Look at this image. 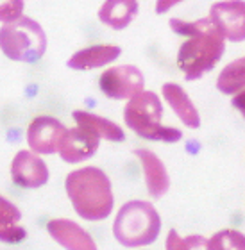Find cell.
Returning <instances> with one entry per match:
<instances>
[{
	"mask_svg": "<svg viewBox=\"0 0 245 250\" xmlns=\"http://www.w3.org/2000/svg\"><path fill=\"white\" fill-rule=\"evenodd\" d=\"M168 23L174 32L188 36L178 52V66L184 79L195 81L211 72L225 50L224 36L217 31L211 20L202 18L197 21H183L172 18Z\"/></svg>",
	"mask_w": 245,
	"mask_h": 250,
	"instance_id": "1",
	"label": "cell"
},
{
	"mask_svg": "<svg viewBox=\"0 0 245 250\" xmlns=\"http://www.w3.org/2000/svg\"><path fill=\"white\" fill-rule=\"evenodd\" d=\"M68 198L73 209L84 220H104L113 209V191L111 181L102 170L86 167L68 173L65 181Z\"/></svg>",
	"mask_w": 245,
	"mask_h": 250,
	"instance_id": "2",
	"label": "cell"
},
{
	"mask_svg": "<svg viewBox=\"0 0 245 250\" xmlns=\"http://www.w3.org/2000/svg\"><path fill=\"white\" fill-rule=\"evenodd\" d=\"M161 229V218L151 202L133 200L124 204L113 224L115 240L122 247L138 249L151 245L157 240Z\"/></svg>",
	"mask_w": 245,
	"mask_h": 250,
	"instance_id": "3",
	"label": "cell"
},
{
	"mask_svg": "<svg viewBox=\"0 0 245 250\" xmlns=\"http://www.w3.org/2000/svg\"><path fill=\"white\" fill-rule=\"evenodd\" d=\"M163 105L152 91H140L127 102L124 109V120L129 129L138 136L152 141L176 143L183 138V132L174 127L161 125Z\"/></svg>",
	"mask_w": 245,
	"mask_h": 250,
	"instance_id": "4",
	"label": "cell"
},
{
	"mask_svg": "<svg viewBox=\"0 0 245 250\" xmlns=\"http://www.w3.org/2000/svg\"><path fill=\"white\" fill-rule=\"evenodd\" d=\"M0 50L13 61L36 62L47 50V36L38 21L20 16L0 29Z\"/></svg>",
	"mask_w": 245,
	"mask_h": 250,
	"instance_id": "5",
	"label": "cell"
},
{
	"mask_svg": "<svg viewBox=\"0 0 245 250\" xmlns=\"http://www.w3.org/2000/svg\"><path fill=\"white\" fill-rule=\"evenodd\" d=\"M145 79L140 68L133 64H122L106 70L100 75V89L106 93V97L115 100L133 99L134 95L143 91Z\"/></svg>",
	"mask_w": 245,
	"mask_h": 250,
	"instance_id": "6",
	"label": "cell"
},
{
	"mask_svg": "<svg viewBox=\"0 0 245 250\" xmlns=\"http://www.w3.org/2000/svg\"><path fill=\"white\" fill-rule=\"evenodd\" d=\"M209 20L217 31L229 42L245 40V4L244 0H225L213 4L209 9Z\"/></svg>",
	"mask_w": 245,
	"mask_h": 250,
	"instance_id": "7",
	"label": "cell"
},
{
	"mask_svg": "<svg viewBox=\"0 0 245 250\" xmlns=\"http://www.w3.org/2000/svg\"><path fill=\"white\" fill-rule=\"evenodd\" d=\"M67 129L65 125L52 116H38L29 124L27 143L38 154H54L59 148Z\"/></svg>",
	"mask_w": 245,
	"mask_h": 250,
	"instance_id": "8",
	"label": "cell"
},
{
	"mask_svg": "<svg viewBox=\"0 0 245 250\" xmlns=\"http://www.w3.org/2000/svg\"><path fill=\"white\" fill-rule=\"evenodd\" d=\"M11 179L13 183L20 188H40L47 184L48 181V168L40 159L29 150H20L11 163Z\"/></svg>",
	"mask_w": 245,
	"mask_h": 250,
	"instance_id": "9",
	"label": "cell"
},
{
	"mask_svg": "<svg viewBox=\"0 0 245 250\" xmlns=\"http://www.w3.org/2000/svg\"><path fill=\"white\" fill-rule=\"evenodd\" d=\"M99 140L93 132L79 127L70 129L65 132L61 143H59V156L67 163H81L84 159H89L99 148Z\"/></svg>",
	"mask_w": 245,
	"mask_h": 250,
	"instance_id": "10",
	"label": "cell"
},
{
	"mask_svg": "<svg viewBox=\"0 0 245 250\" xmlns=\"http://www.w3.org/2000/svg\"><path fill=\"white\" fill-rule=\"evenodd\" d=\"M47 229H48V234L52 236L59 245L68 250H95L97 249V245H95L93 240L89 238L88 232H86L81 225L72 222V220H65V218L52 220V222H48Z\"/></svg>",
	"mask_w": 245,
	"mask_h": 250,
	"instance_id": "11",
	"label": "cell"
},
{
	"mask_svg": "<svg viewBox=\"0 0 245 250\" xmlns=\"http://www.w3.org/2000/svg\"><path fill=\"white\" fill-rule=\"evenodd\" d=\"M134 156L140 157L143 172H145L147 189L151 193V197L161 198L168 191V188H170V177H168L167 168H165L163 161L154 152L147 150V148L134 150Z\"/></svg>",
	"mask_w": 245,
	"mask_h": 250,
	"instance_id": "12",
	"label": "cell"
},
{
	"mask_svg": "<svg viewBox=\"0 0 245 250\" xmlns=\"http://www.w3.org/2000/svg\"><path fill=\"white\" fill-rule=\"evenodd\" d=\"M122 54V48L116 45H93L83 48L68 59L67 64L73 70H93L113 62Z\"/></svg>",
	"mask_w": 245,
	"mask_h": 250,
	"instance_id": "13",
	"label": "cell"
},
{
	"mask_svg": "<svg viewBox=\"0 0 245 250\" xmlns=\"http://www.w3.org/2000/svg\"><path fill=\"white\" fill-rule=\"evenodd\" d=\"M161 91L165 100H167L168 104H170V107L174 109V113L179 116V120L183 122L186 127H190V129H199L200 118H199L197 109L192 104V100L186 95V91L179 84H174V83L163 84Z\"/></svg>",
	"mask_w": 245,
	"mask_h": 250,
	"instance_id": "14",
	"label": "cell"
},
{
	"mask_svg": "<svg viewBox=\"0 0 245 250\" xmlns=\"http://www.w3.org/2000/svg\"><path fill=\"white\" fill-rule=\"evenodd\" d=\"M138 15V0H106L99 9V20L104 25L122 31Z\"/></svg>",
	"mask_w": 245,
	"mask_h": 250,
	"instance_id": "15",
	"label": "cell"
},
{
	"mask_svg": "<svg viewBox=\"0 0 245 250\" xmlns=\"http://www.w3.org/2000/svg\"><path fill=\"white\" fill-rule=\"evenodd\" d=\"M22 213L15 204L0 197V241L2 243H20L25 240V229L20 224Z\"/></svg>",
	"mask_w": 245,
	"mask_h": 250,
	"instance_id": "16",
	"label": "cell"
},
{
	"mask_svg": "<svg viewBox=\"0 0 245 250\" xmlns=\"http://www.w3.org/2000/svg\"><path fill=\"white\" fill-rule=\"evenodd\" d=\"M73 120L77 122L79 127L93 132L97 138H104L110 141H124L125 134L124 130L115 124V122L97 116L88 111H73Z\"/></svg>",
	"mask_w": 245,
	"mask_h": 250,
	"instance_id": "17",
	"label": "cell"
},
{
	"mask_svg": "<svg viewBox=\"0 0 245 250\" xmlns=\"http://www.w3.org/2000/svg\"><path fill=\"white\" fill-rule=\"evenodd\" d=\"M244 68H245V61L244 58L236 59L231 64L222 70L219 81H217V86L224 95H236L242 93L244 89Z\"/></svg>",
	"mask_w": 245,
	"mask_h": 250,
	"instance_id": "18",
	"label": "cell"
},
{
	"mask_svg": "<svg viewBox=\"0 0 245 250\" xmlns=\"http://www.w3.org/2000/svg\"><path fill=\"white\" fill-rule=\"evenodd\" d=\"M206 249L209 250H227V249H245V238L242 232L233 229L222 230L219 234H215L211 240H208Z\"/></svg>",
	"mask_w": 245,
	"mask_h": 250,
	"instance_id": "19",
	"label": "cell"
},
{
	"mask_svg": "<svg viewBox=\"0 0 245 250\" xmlns=\"http://www.w3.org/2000/svg\"><path fill=\"white\" fill-rule=\"evenodd\" d=\"M208 240H204L200 236H190L186 240L179 238V234L176 230H170L167 238V249L168 250H190V249H206Z\"/></svg>",
	"mask_w": 245,
	"mask_h": 250,
	"instance_id": "20",
	"label": "cell"
},
{
	"mask_svg": "<svg viewBox=\"0 0 245 250\" xmlns=\"http://www.w3.org/2000/svg\"><path fill=\"white\" fill-rule=\"evenodd\" d=\"M23 13V0H0V21H13Z\"/></svg>",
	"mask_w": 245,
	"mask_h": 250,
	"instance_id": "21",
	"label": "cell"
},
{
	"mask_svg": "<svg viewBox=\"0 0 245 250\" xmlns=\"http://www.w3.org/2000/svg\"><path fill=\"white\" fill-rule=\"evenodd\" d=\"M179 2H183V0H157L156 13L157 15H163V13H167L168 9H172L176 4H179Z\"/></svg>",
	"mask_w": 245,
	"mask_h": 250,
	"instance_id": "22",
	"label": "cell"
}]
</instances>
